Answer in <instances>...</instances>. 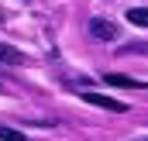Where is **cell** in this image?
Here are the masks:
<instances>
[{
	"label": "cell",
	"instance_id": "6da1fadb",
	"mask_svg": "<svg viewBox=\"0 0 148 141\" xmlns=\"http://www.w3.org/2000/svg\"><path fill=\"white\" fill-rule=\"evenodd\" d=\"M86 31H90L93 41H114L117 38V24L107 21V17H90L86 21Z\"/></svg>",
	"mask_w": 148,
	"mask_h": 141
},
{
	"label": "cell",
	"instance_id": "7a4b0ae2",
	"mask_svg": "<svg viewBox=\"0 0 148 141\" xmlns=\"http://www.w3.org/2000/svg\"><path fill=\"white\" fill-rule=\"evenodd\" d=\"M79 97H83L86 103H93V107L110 110V114H124V110H127V103H124V100H117V97H103V93H93V90H83Z\"/></svg>",
	"mask_w": 148,
	"mask_h": 141
},
{
	"label": "cell",
	"instance_id": "5b68a950",
	"mask_svg": "<svg viewBox=\"0 0 148 141\" xmlns=\"http://www.w3.org/2000/svg\"><path fill=\"white\" fill-rule=\"evenodd\" d=\"M127 21L138 24V28H148V7H131L127 10Z\"/></svg>",
	"mask_w": 148,
	"mask_h": 141
},
{
	"label": "cell",
	"instance_id": "8992f818",
	"mask_svg": "<svg viewBox=\"0 0 148 141\" xmlns=\"http://www.w3.org/2000/svg\"><path fill=\"white\" fill-rule=\"evenodd\" d=\"M121 52H124V55H138V52H141V55H148V41H131V45H124Z\"/></svg>",
	"mask_w": 148,
	"mask_h": 141
},
{
	"label": "cell",
	"instance_id": "52a82bcc",
	"mask_svg": "<svg viewBox=\"0 0 148 141\" xmlns=\"http://www.w3.org/2000/svg\"><path fill=\"white\" fill-rule=\"evenodd\" d=\"M0 141H24V134L14 131V127H7V124H0Z\"/></svg>",
	"mask_w": 148,
	"mask_h": 141
},
{
	"label": "cell",
	"instance_id": "3957f363",
	"mask_svg": "<svg viewBox=\"0 0 148 141\" xmlns=\"http://www.w3.org/2000/svg\"><path fill=\"white\" fill-rule=\"evenodd\" d=\"M110 86H121V90H148V83H141V79H131V76H121V72H107L103 76Z\"/></svg>",
	"mask_w": 148,
	"mask_h": 141
},
{
	"label": "cell",
	"instance_id": "277c9868",
	"mask_svg": "<svg viewBox=\"0 0 148 141\" xmlns=\"http://www.w3.org/2000/svg\"><path fill=\"white\" fill-rule=\"evenodd\" d=\"M0 62L3 66H24V52L14 48V45H7V41H0Z\"/></svg>",
	"mask_w": 148,
	"mask_h": 141
}]
</instances>
